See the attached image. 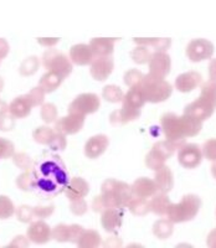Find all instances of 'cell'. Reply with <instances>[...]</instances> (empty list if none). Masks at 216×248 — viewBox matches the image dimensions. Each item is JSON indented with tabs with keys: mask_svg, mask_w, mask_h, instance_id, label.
<instances>
[{
	"mask_svg": "<svg viewBox=\"0 0 216 248\" xmlns=\"http://www.w3.org/2000/svg\"><path fill=\"white\" fill-rule=\"evenodd\" d=\"M31 170L35 176V191L44 199H52L60 195L70 181L64 161L57 155L41 158Z\"/></svg>",
	"mask_w": 216,
	"mask_h": 248,
	"instance_id": "cell-1",
	"label": "cell"
},
{
	"mask_svg": "<svg viewBox=\"0 0 216 248\" xmlns=\"http://www.w3.org/2000/svg\"><path fill=\"white\" fill-rule=\"evenodd\" d=\"M216 109V78H210L200 87V96L184 108V114L204 122Z\"/></svg>",
	"mask_w": 216,
	"mask_h": 248,
	"instance_id": "cell-2",
	"label": "cell"
},
{
	"mask_svg": "<svg viewBox=\"0 0 216 248\" xmlns=\"http://www.w3.org/2000/svg\"><path fill=\"white\" fill-rule=\"evenodd\" d=\"M139 90L143 92L144 98L149 103H160L164 102L171 96L173 87L166 78L158 77L148 72L144 75L143 81L138 86Z\"/></svg>",
	"mask_w": 216,
	"mask_h": 248,
	"instance_id": "cell-3",
	"label": "cell"
},
{
	"mask_svg": "<svg viewBox=\"0 0 216 248\" xmlns=\"http://www.w3.org/2000/svg\"><path fill=\"white\" fill-rule=\"evenodd\" d=\"M200 207H201V199L198 195L188 194L183 196L179 202L171 205L166 217L174 223L188 222L195 218Z\"/></svg>",
	"mask_w": 216,
	"mask_h": 248,
	"instance_id": "cell-4",
	"label": "cell"
},
{
	"mask_svg": "<svg viewBox=\"0 0 216 248\" xmlns=\"http://www.w3.org/2000/svg\"><path fill=\"white\" fill-rule=\"evenodd\" d=\"M162 132L166 136V138L168 140L173 141L179 149L182 145L186 143V139L183 134L182 129V122H180V116L175 114V113H166L163 117H162Z\"/></svg>",
	"mask_w": 216,
	"mask_h": 248,
	"instance_id": "cell-5",
	"label": "cell"
},
{
	"mask_svg": "<svg viewBox=\"0 0 216 248\" xmlns=\"http://www.w3.org/2000/svg\"><path fill=\"white\" fill-rule=\"evenodd\" d=\"M101 107V99L96 93H81L68 106V113L87 116L97 112Z\"/></svg>",
	"mask_w": 216,
	"mask_h": 248,
	"instance_id": "cell-6",
	"label": "cell"
},
{
	"mask_svg": "<svg viewBox=\"0 0 216 248\" xmlns=\"http://www.w3.org/2000/svg\"><path fill=\"white\" fill-rule=\"evenodd\" d=\"M204 154L201 147L198 144L185 143L178 149V160L183 168L185 169H195L201 163Z\"/></svg>",
	"mask_w": 216,
	"mask_h": 248,
	"instance_id": "cell-7",
	"label": "cell"
},
{
	"mask_svg": "<svg viewBox=\"0 0 216 248\" xmlns=\"http://www.w3.org/2000/svg\"><path fill=\"white\" fill-rule=\"evenodd\" d=\"M214 54V45L205 39L191 40L186 46V56L191 62H200L211 59Z\"/></svg>",
	"mask_w": 216,
	"mask_h": 248,
	"instance_id": "cell-8",
	"label": "cell"
},
{
	"mask_svg": "<svg viewBox=\"0 0 216 248\" xmlns=\"http://www.w3.org/2000/svg\"><path fill=\"white\" fill-rule=\"evenodd\" d=\"M84 119H86V116L76 114V113H68L66 117L59 118L55 122L53 129H55V132L62 133L66 136H72L83 128Z\"/></svg>",
	"mask_w": 216,
	"mask_h": 248,
	"instance_id": "cell-9",
	"label": "cell"
},
{
	"mask_svg": "<svg viewBox=\"0 0 216 248\" xmlns=\"http://www.w3.org/2000/svg\"><path fill=\"white\" fill-rule=\"evenodd\" d=\"M26 236L33 243L44 245L52 238V229L44 220H34L30 222Z\"/></svg>",
	"mask_w": 216,
	"mask_h": 248,
	"instance_id": "cell-10",
	"label": "cell"
},
{
	"mask_svg": "<svg viewBox=\"0 0 216 248\" xmlns=\"http://www.w3.org/2000/svg\"><path fill=\"white\" fill-rule=\"evenodd\" d=\"M113 68H115V61H113L112 56L95 57V60L90 65L91 76L96 81H106L112 74Z\"/></svg>",
	"mask_w": 216,
	"mask_h": 248,
	"instance_id": "cell-11",
	"label": "cell"
},
{
	"mask_svg": "<svg viewBox=\"0 0 216 248\" xmlns=\"http://www.w3.org/2000/svg\"><path fill=\"white\" fill-rule=\"evenodd\" d=\"M148 65L150 74L155 75L158 77H162V78H166L169 75V72H170L171 68L170 56L166 52L154 51Z\"/></svg>",
	"mask_w": 216,
	"mask_h": 248,
	"instance_id": "cell-12",
	"label": "cell"
},
{
	"mask_svg": "<svg viewBox=\"0 0 216 248\" xmlns=\"http://www.w3.org/2000/svg\"><path fill=\"white\" fill-rule=\"evenodd\" d=\"M110 145V139L104 134H96L91 137L84 144V155L88 159H97L107 150Z\"/></svg>",
	"mask_w": 216,
	"mask_h": 248,
	"instance_id": "cell-13",
	"label": "cell"
},
{
	"mask_svg": "<svg viewBox=\"0 0 216 248\" xmlns=\"http://www.w3.org/2000/svg\"><path fill=\"white\" fill-rule=\"evenodd\" d=\"M202 77L197 71H188L179 75L175 79V90L182 93H188L201 85Z\"/></svg>",
	"mask_w": 216,
	"mask_h": 248,
	"instance_id": "cell-14",
	"label": "cell"
},
{
	"mask_svg": "<svg viewBox=\"0 0 216 248\" xmlns=\"http://www.w3.org/2000/svg\"><path fill=\"white\" fill-rule=\"evenodd\" d=\"M131 189H132V192L134 196H137V198H144V199L153 198L155 194L159 192L154 179H148V178L137 179V180L131 185Z\"/></svg>",
	"mask_w": 216,
	"mask_h": 248,
	"instance_id": "cell-15",
	"label": "cell"
},
{
	"mask_svg": "<svg viewBox=\"0 0 216 248\" xmlns=\"http://www.w3.org/2000/svg\"><path fill=\"white\" fill-rule=\"evenodd\" d=\"M70 60L72 61L73 65L77 66H86L91 65V62L95 60V55L90 45H84V44H79L71 47Z\"/></svg>",
	"mask_w": 216,
	"mask_h": 248,
	"instance_id": "cell-16",
	"label": "cell"
},
{
	"mask_svg": "<svg viewBox=\"0 0 216 248\" xmlns=\"http://www.w3.org/2000/svg\"><path fill=\"white\" fill-rule=\"evenodd\" d=\"M90 192V184L82 178H73L68 181L65 194L68 200H77V199H84Z\"/></svg>",
	"mask_w": 216,
	"mask_h": 248,
	"instance_id": "cell-17",
	"label": "cell"
},
{
	"mask_svg": "<svg viewBox=\"0 0 216 248\" xmlns=\"http://www.w3.org/2000/svg\"><path fill=\"white\" fill-rule=\"evenodd\" d=\"M46 70L52 71V72L60 75L65 79L67 76H70V74L72 72L73 63L70 60V57L61 54V52H57L56 56L53 57L52 61L50 62V65L48 66Z\"/></svg>",
	"mask_w": 216,
	"mask_h": 248,
	"instance_id": "cell-18",
	"label": "cell"
},
{
	"mask_svg": "<svg viewBox=\"0 0 216 248\" xmlns=\"http://www.w3.org/2000/svg\"><path fill=\"white\" fill-rule=\"evenodd\" d=\"M122 215L121 209H107L101 214V223L104 231L116 232L122 226Z\"/></svg>",
	"mask_w": 216,
	"mask_h": 248,
	"instance_id": "cell-19",
	"label": "cell"
},
{
	"mask_svg": "<svg viewBox=\"0 0 216 248\" xmlns=\"http://www.w3.org/2000/svg\"><path fill=\"white\" fill-rule=\"evenodd\" d=\"M140 117V109L132 108L129 106L122 105L121 109L111 113L110 121L112 124H126L129 122L137 121Z\"/></svg>",
	"mask_w": 216,
	"mask_h": 248,
	"instance_id": "cell-20",
	"label": "cell"
},
{
	"mask_svg": "<svg viewBox=\"0 0 216 248\" xmlns=\"http://www.w3.org/2000/svg\"><path fill=\"white\" fill-rule=\"evenodd\" d=\"M30 101L28 99L26 94L19 96L17 98L13 99L9 105V113L14 116L17 119H23L30 114L31 109H33Z\"/></svg>",
	"mask_w": 216,
	"mask_h": 248,
	"instance_id": "cell-21",
	"label": "cell"
},
{
	"mask_svg": "<svg viewBox=\"0 0 216 248\" xmlns=\"http://www.w3.org/2000/svg\"><path fill=\"white\" fill-rule=\"evenodd\" d=\"M154 172V181L157 184L159 192L169 194L173 189V186H174V176H173L171 170L166 165H164V167H162Z\"/></svg>",
	"mask_w": 216,
	"mask_h": 248,
	"instance_id": "cell-22",
	"label": "cell"
},
{
	"mask_svg": "<svg viewBox=\"0 0 216 248\" xmlns=\"http://www.w3.org/2000/svg\"><path fill=\"white\" fill-rule=\"evenodd\" d=\"M149 202H150V212L163 217L168 216L169 210L173 205V202L169 200L168 194H164V192L155 194L153 198H150Z\"/></svg>",
	"mask_w": 216,
	"mask_h": 248,
	"instance_id": "cell-23",
	"label": "cell"
},
{
	"mask_svg": "<svg viewBox=\"0 0 216 248\" xmlns=\"http://www.w3.org/2000/svg\"><path fill=\"white\" fill-rule=\"evenodd\" d=\"M88 45L92 48L95 57L112 56L113 50H115V41H113V39L99 37V39H93Z\"/></svg>",
	"mask_w": 216,
	"mask_h": 248,
	"instance_id": "cell-24",
	"label": "cell"
},
{
	"mask_svg": "<svg viewBox=\"0 0 216 248\" xmlns=\"http://www.w3.org/2000/svg\"><path fill=\"white\" fill-rule=\"evenodd\" d=\"M180 122H182L183 134H184L185 138L198 136L202 128L201 121H199L197 118H193V117L188 116V114H184V113H183V116H180Z\"/></svg>",
	"mask_w": 216,
	"mask_h": 248,
	"instance_id": "cell-25",
	"label": "cell"
},
{
	"mask_svg": "<svg viewBox=\"0 0 216 248\" xmlns=\"http://www.w3.org/2000/svg\"><path fill=\"white\" fill-rule=\"evenodd\" d=\"M174 225L175 223L168 217L160 218V220L155 221V223L153 225V234L159 240H166L173 234Z\"/></svg>",
	"mask_w": 216,
	"mask_h": 248,
	"instance_id": "cell-26",
	"label": "cell"
},
{
	"mask_svg": "<svg viewBox=\"0 0 216 248\" xmlns=\"http://www.w3.org/2000/svg\"><path fill=\"white\" fill-rule=\"evenodd\" d=\"M147 103L146 98H144L143 92L139 90V87H133L129 88L128 92L124 94L122 105L129 106L132 108H137V109H142L144 105Z\"/></svg>",
	"mask_w": 216,
	"mask_h": 248,
	"instance_id": "cell-27",
	"label": "cell"
},
{
	"mask_svg": "<svg viewBox=\"0 0 216 248\" xmlns=\"http://www.w3.org/2000/svg\"><path fill=\"white\" fill-rule=\"evenodd\" d=\"M62 81H64V78H62L60 75L55 74L52 71H48V72L42 75L41 78H40L39 86L42 90L45 91L46 93H51L53 92V91H56L57 88L61 86Z\"/></svg>",
	"mask_w": 216,
	"mask_h": 248,
	"instance_id": "cell-28",
	"label": "cell"
},
{
	"mask_svg": "<svg viewBox=\"0 0 216 248\" xmlns=\"http://www.w3.org/2000/svg\"><path fill=\"white\" fill-rule=\"evenodd\" d=\"M102 237L95 230H84L81 238L77 242V246L81 248H97L101 246Z\"/></svg>",
	"mask_w": 216,
	"mask_h": 248,
	"instance_id": "cell-29",
	"label": "cell"
},
{
	"mask_svg": "<svg viewBox=\"0 0 216 248\" xmlns=\"http://www.w3.org/2000/svg\"><path fill=\"white\" fill-rule=\"evenodd\" d=\"M127 209L131 211V214L134 215V216H146L147 214L150 212V202H149L148 199L137 198V196H134V198L131 200V202H129Z\"/></svg>",
	"mask_w": 216,
	"mask_h": 248,
	"instance_id": "cell-30",
	"label": "cell"
},
{
	"mask_svg": "<svg viewBox=\"0 0 216 248\" xmlns=\"http://www.w3.org/2000/svg\"><path fill=\"white\" fill-rule=\"evenodd\" d=\"M131 190V185L123 183V181L116 180V179H107L102 183L101 192L103 194H108V192H113V194H124Z\"/></svg>",
	"mask_w": 216,
	"mask_h": 248,
	"instance_id": "cell-31",
	"label": "cell"
},
{
	"mask_svg": "<svg viewBox=\"0 0 216 248\" xmlns=\"http://www.w3.org/2000/svg\"><path fill=\"white\" fill-rule=\"evenodd\" d=\"M15 184L17 189L21 191H35V176L33 174V170H26L21 172L17 178Z\"/></svg>",
	"mask_w": 216,
	"mask_h": 248,
	"instance_id": "cell-32",
	"label": "cell"
},
{
	"mask_svg": "<svg viewBox=\"0 0 216 248\" xmlns=\"http://www.w3.org/2000/svg\"><path fill=\"white\" fill-rule=\"evenodd\" d=\"M166 160L168 159L164 155H162L159 152H157V150L152 148L146 156V165L149 169L153 170V171H157L158 169L166 165Z\"/></svg>",
	"mask_w": 216,
	"mask_h": 248,
	"instance_id": "cell-33",
	"label": "cell"
},
{
	"mask_svg": "<svg viewBox=\"0 0 216 248\" xmlns=\"http://www.w3.org/2000/svg\"><path fill=\"white\" fill-rule=\"evenodd\" d=\"M102 97L107 102H110V103H122L124 93L121 90V87H118V86L115 85H108L106 87H103V90H102Z\"/></svg>",
	"mask_w": 216,
	"mask_h": 248,
	"instance_id": "cell-34",
	"label": "cell"
},
{
	"mask_svg": "<svg viewBox=\"0 0 216 248\" xmlns=\"http://www.w3.org/2000/svg\"><path fill=\"white\" fill-rule=\"evenodd\" d=\"M153 52L149 50L148 46L138 45L137 47L133 48L131 52V57H132L133 62L138 63V65H146L149 63L150 59H152Z\"/></svg>",
	"mask_w": 216,
	"mask_h": 248,
	"instance_id": "cell-35",
	"label": "cell"
},
{
	"mask_svg": "<svg viewBox=\"0 0 216 248\" xmlns=\"http://www.w3.org/2000/svg\"><path fill=\"white\" fill-rule=\"evenodd\" d=\"M40 61L41 60L37 59L36 56L26 57L19 67L20 75L21 76H33L34 74H36L40 67Z\"/></svg>",
	"mask_w": 216,
	"mask_h": 248,
	"instance_id": "cell-36",
	"label": "cell"
},
{
	"mask_svg": "<svg viewBox=\"0 0 216 248\" xmlns=\"http://www.w3.org/2000/svg\"><path fill=\"white\" fill-rule=\"evenodd\" d=\"M53 134H55V129L53 128L48 127V125H41V127L36 128L33 132V138L37 144L41 145H49V143L52 139Z\"/></svg>",
	"mask_w": 216,
	"mask_h": 248,
	"instance_id": "cell-37",
	"label": "cell"
},
{
	"mask_svg": "<svg viewBox=\"0 0 216 248\" xmlns=\"http://www.w3.org/2000/svg\"><path fill=\"white\" fill-rule=\"evenodd\" d=\"M15 205L10 198L0 195V220H8L15 215Z\"/></svg>",
	"mask_w": 216,
	"mask_h": 248,
	"instance_id": "cell-38",
	"label": "cell"
},
{
	"mask_svg": "<svg viewBox=\"0 0 216 248\" xmlns=\"http://www.w3.org/2000/svg\"><path fill=\"white\" fill-rule=\"evenodd\" d=\"M12 160L17 168L20 170L26 171V170H31L34 168V160L31 159V156L26 153H15L12 156Z\"/></svg>",
	"mask_w": 216,
	"mask_h": 248,
	"instance_id": "cell-39",
	"label": "cell"
},
{
	"mask_svg": "<svg viewBox=\"0 0 216 248\" xmlns=\"http://www.w3.org/2000/svg\"><path fill=\"white\" fill-rule=\"evenodd\" d=\"M40 116L41 119L45 122L46 124L55 123L59 117V112H57V107L53 103H44L41 106V110H40Z\"/></svg>",
	"mask_w": 216,
	"mask_h": 248,
	"instance_id": "cell-40",
	"label": "cell"
},
{
	"mask_svg": "<svg viewBox=\"0 0 216 248\" xmlns=\"http://www.w3.org/2000/svg\"><path fill=\"white\" fill-rule=\"evenodd\" d=\"M46 94H48V93L42 90L40 86H36V87H34L33 90L29 91V92L26 93V97H28V99L30 101L33 107H41V106L45 103Z\"/></svg>",
	"mask_w": 216,
	"mask_h": 248,
	"instance_id": "cell-41",
	"label": "cell"
},
{
	"mask_svg": "<svg viewBox=\"0 0 216 248\" xmlns=\"http://www.w3.org/2000/svg\"><path fill=\"white\" fill-rule=\"evenodd\" d=\"M15 215H17V218L23 223H30L33 222L35 218V211L33 206L29 205H21L19 206L15 211Z\"/></svg>",
	"mask_w": 216,
	"mask_h": 248,
	"instance_id": "cell-42",
	"label": "cell"
},
{
	"mask_svg": "<svg viewBox=\"0 0 216 248\" xmlns=\"http://www.w3.org/2000/svg\"><path fill=\"white\" fill-rule=\"evenodd\" d=\"M52 240L57 242H68L70 241V225L59 223L52 229Z\"/></svg>",
	"mask_w": 216,
	"mask_h": 248,
	"instance_id": "cell-43",
	"label": "cell"
},
{
	"mask_svg": "<svg viewBox=\"0 0 216 248\" xmlns=\"http://www.w3.org/2000/svg\"><path fill=\"white\" fill-rule=\"evenodd\" d=\"M144 75L140 72L139 70H135V68H132V70L127 71L123 76V81L129 88L138 87L140 85V82L143 81Z\"/></svg>",
	"mask_w": 216,
	"mask_h": 248,
	"instance_id": "cell-44",
	"label": "cell"
},
{
	"mask_svg": "<svg viewBox=\"0 0 216 248\" xmlns=\"http://www.w3.org/2000/svg\"><path fill=\"white\" fill-rule=\"evenodd\" d=\"M49 147L52 152H62V150L66 149L67 147V139H66V134H62V133L55 132L52 139L49 143Z\"/></svg>",
	"mask_w": 216,
	"mask_h": 248,
	"instance_id": "cell-45",
	"label": "cell"
},
{
	"mask_svg": "<svg viewBox=\"0 0 216 248\" xmlns=\"http://www.w3.org/2000/svg\"><path fill=\"white\" fill-rule=\"evenodd\" d=\"M15 154L14 144L5 138H0V160L12 158Z\"/></svg>",
	"mask_w": 216,
	"mask_h": 248,
	"instance_id": "cell-46",
	"label": "cell"
},
{
	"mask_svg": "<svg viewBox=\"0 0 216 248\" xmlns=\"http://www.w3.org/2000/svg\"><path fill=\"white\" fill-rule=\"evenodd\" d=\"M201 149L205 159H208L213 163L216 161V139H209V140L205 141Z\"/></svg>",
	"mask_w": 216,
	"mask_h": 248,
	"instance_id": "cell-47",
	"label": "cell"
},
{
	"mask_svg": "<svg viewBox=\"0 0 216 248\" xmlns=\"http://www.w3.org/2000/svg\"><path fill=\"white\" fill-rule=\"evenodd\" d=\"M70 210L73 215L82 216L88 211V205L84 199H77V200L70 201Z\"/></svg>",
	"mask_w": 216,
	"mask_h": 248,
	"instance_id": "cell-48",
	"label": "cell"
},
{
	"mask_svg": "<svg viewBox=\"0 0 216 248\" xmlns=\"http://www.w3.org/2000/svg\"><path fill=\"white\" fill-rule=\"evenodd\" d=\"M15 118L10 113H5L3 116H0V132H10L15 127Z\"/></svg>",
	"mask_w": 216,
	"mask_h": 248,
	"instance_id": "cell-49",
	"label": "cell"
},
{
	"mask_svg": "<svg viewBox=\"0 0 216 248\" xmlns=\"http://www.w3.org/2000/svg\"><path fill=\"white\" fill-rule=\"evenodd\" d=\"M34 211L35 218H37V220H45V218H49V217L53 214V211H55V206H35Z\"/></svg>",
	"mask_w": 216,
	"mask_h": 248,
	"instance_id": "cell-50",
	"label": "cell"
},
{
	"mask_svg": "<svg viewBox=\"0 0 216 248\" xmlns=\"http://www.w3.org/2000/svg\"><path fill=\"white\" fill-rule=\"evenodd\" d=\"M83 231L84 229L81 225H77V223L70 225V241H68V242L76 243L77 245V242H79V240L81 238Z\"/></svg>",
	"mask_w": 216,
	"mask_h": 248,
	"instance_id": "cell-51",
	"label": "cell"
},
{
	"mask_svg": "<svg viewBox=\"0 0 216 248\" xmlns=\"http://www.w3.org/2000/svg\"><path fill=\"white\" fill-rule=\"evenodd\" d=\"M30 242L31 241L29 240L28 236H21V234H19V236H17L13 238L12 242L9 243V247L10 248H26V247H29Z\"/></svg>",
	"mask_w": 216,
	"mask_h": 248,
	"instance_id": "cell-52",
	"label": "cell"
},
{
	"mask_svg": "<svg viewBox=\"0 0 216 248\" xmlns=\"http://www.w3.org/2000/svg\"><path fill=\"white\" fill-rule=\"evenodd\" d=\"M170 47V39H155L152 48L159 52H166V50Z\"/></svg>",
	"mask_w": 216,
	"mask_h": 248,
	"instance_id": "cell-53",
	"label": "cell"
},
{
	"mask_svg": "<svg viewBox=\"0 0 216 248\" xmlns=\"http://www.w3.org/2000/svg\"><path fill=\"white\" fill-rule=\"evenodd\" d=\"M92 210L95 212H99V214H102V212L106 210V206H104L103 199H102L101 195L96 196L92 201Z\"/></svg>",
	"mask_w": 216,
	"mask_h": 248,
	"instance_id": "cell-54",
	"label": "cell"
},
{
	"mask_svg": "<svg viewBox=\"0 0 216 248\" xmlns=\"http://www.w3.org/2000/svg\"><path fill=\"white\" fill-rule=\"evenodd\" d=\"M59 40L60 39H55V37H51V39L40 37V39H37V41H39L40 45L46 46V47H52V46H55L57 43H59Z\"/></svg>",
	"mask_w": 216,
	"mask_h": 248,
	"instance_id": "cell-55",
	"label": "cell"
},
{
	"mask_svg": "<svg viewBox=\"0 0 216 248\" xmlns=\"http://www.w3.org/2000/svg\"><path fill=\"white\" fill-rule=\"evenodd\" d=\"M103 246H104V247H111V248L121 247L122 242H121V240L118 238V237L112 236V237H110V238H108V240H107L106 242L103 243Z\"/></svg>",
	"mask_w": 216,
	"mask_h": 248,
	"instance_id": "cell-56",
	"label": "cell"
},
{
	"mask_svg": "<svg viewBox=\"0 0 216 248\" xmlns=\"http://www.w3.org/2000/svg\"><path fill=\"white\" fill-rule=\"evenodd\" d=\"M9 54V44L6 43L5 40L0 39V62L3 61L4 57Z\"/></svg>",
	"mask_w": 216,
	"mask_h": 248,
	"instance_id": "cell-57",
	"label": "cell"
},
{
	"mask_svg": "<svg viewBox=\"0 0 216 248\" xmlns=\"http://www.w3.org/2000/svg\"><path fill=\"white\" fill-rule=\"evenodd\" d=\"M206 243H208V246L210 248H216V229H214L213 231L209 233Z\"/></svg>",
	"mask_w": 216,
	"mask_h": 248,
	"instance_id": "cell-58",
	"label": "cell"
},
{
	"mask_svg": "<svg viewBox=\"0 0 216 248\" xmlns=\"http://www.w3.org/2000/svg\"><path fill=\"white\" fill-rule=\"evenodd\" d=\"M209 77L216 78V59L211 60L210 63H209Z\"/></svg>",
	"mask_w": 216,
	"mask_h": 248,
	"instance_id": "cell-59",
	"label": "cell"
},
{
	"mask_svg": "<svg viewBox=\"0 0 216 248\" xmlns=\"http://www.w3.org/2000/svg\"><path fill=\"white\" fill-rule=\"evenodd\" d=\"M5 113H9V105L3 99H0V116H3Z\"/></svg>",
	"mask_w": 216,
	"mask_h": 248,
	"instance_id": "cell-60",
	"label": "cell"
},
{
	"mask_svg": "<svg viewBox=\"0 0 216 248\" xmlns=\"http://www.w3.org/2000/svg\"><path fill=\"white\" fill-rule=\"evenodd\" d=\"M211 174H213V176L216 180V161H214L213 165H211Z\"/></svg>",
	"mask_w": 216,
	"mask_h": 248,
	"instance_id": "cell-61",
	"label": "cell"
},
{
	"mask_svg": "<svg viewBox=\"0 0 216 248\" xmlns=\"http://www.w3.org/2000/svg\"><path fill=\"white\" fill-rule=\"evenodd\" d=\"M3 88H4V79H3V77L0 76V92L3 91Z\"/></svg>",
	"mask_w": 216,
	"mask_h": 248,
	"instance_id": "cell-62",
	"label": "cell"
}]
</instances>
